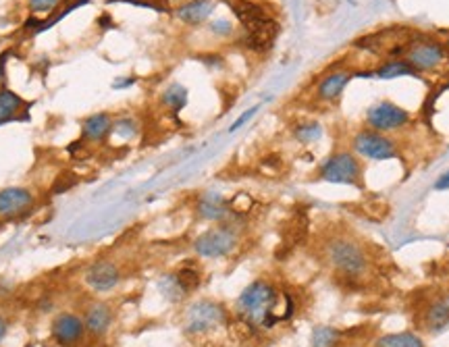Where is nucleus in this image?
<instances>
[{"label": "nucleus", "instance_id": "obj_11", "mask_svg": "<svg viewBox=\"0 0 449 347\" xmlns=\"http://www.w3.org/2000/svg\"><path fill=\"white\" fill-rule=\"evenodd\" d=\"M121 281V272L117 265H112L109 260H100L94 262L92 267L85 270V283L90 289L98 292V294H107L114 289Z\"/></svg>", "mask_w": 449, "mask_h": 347}, {"label": "nucleus", "instance_id": "obj_14", "mask_svg": "<svg viewBox=\"0 0 449 347\" xmlns=\"http://www.w3.org/2000/svg\"><path fill=\"white\" fill-rule=\"evenodd\" d=\"M196 210L204 220H210V223H223L224 218L231 214L229 202L224 200L219 191H206V193H202L200 200H198Z\"/></svg>", "mask_w": 449, "mask_h": 347}, {"label": "nucleus", "instance_id": "obj_13", "mask_svg": "<svg viewBox=\"0 0 449 347\" xmlns=\"http://www.w3.org/2000/svg\"><path fill=\"white\" fill-rule=\"evenodd\" d=\"M112 117L109 112H94L82 123V139L85 144H102L111 137Z\"/></svg>", "mask_w": 449, "mask_h": 347}, {"label": "nucleus", "instance_id": "obj_5", "mask_svg": "<svg viewBox=\"0 0 449 347\" xmlns=\"http://www.w3.org/2000/svg\"><path fill=\"white\" fill-rule=\"evenodd\" d=\"M320 179L339 186H362V164L352 152H337L323 162Z\"/></svg>", "mask_w": 449, "mask_h": 347}, {"label": "nucleus", "instance_id": "obj_3", "mask_svg": "<svg viewBox=\"0 0 449 347\" xmlns=\"http://www.w3.org/2000/svg\"><path fill=\"white\" fill-rule=\"evenodd\" d=\"M325 256L331 262V267L347 277H358L364 272L366 254L354 240H347V237L331 240L327 243Z\"/></svg>", "mask_w": 449, "mask_h": 347}, {"label": "nucleus", "instance_id": "obj_17", "mask_svg": "<svg viewBox=\"0 0 449 347\" xmlns=\"http://www.w3.org/2000/svg\"><path fill=\"white\" fill-rule=\"evenodd\" d=\"M350 78H352V75H350L347 71H335V73L327 75L325 80L318 83V90H316L318 98H320V100H327V102L339 98L341 92H343V87L347 85Z\"/></svg>", "mask_w": 449, "mask_h": 347}, {"label": "nucleus", "instance_id": "obj_20", "mask_svg": "<svg viewBox=\"0 0 449 347\" xmlns=\"http://www.w3.org/2000/svg\"><path fill=\"white\" fill-rule=\"evenodd\" d=\"M424 322H426V329L428 331H441L449 324V306L441 304V301H435L428 306L426 314H424Z\"/></svg>", "mask_w": 449, "mask_h": 347}, {"label": "nucleus", "instance_id": "obj_35", "mask_svg": "<svg viewBox=\"0 0 449 347\" xmlns=\"http://www.w3.org/2000/svg\"><path fill=\"white\" fill-rule=\"evenodd\" d=\"M448 306H449V301H448Z\"/></svg>", "mask_w": 449, "mask_h": 347}, {"label": "nucleus", "instance_id": "obj_24", "mask_svg": "<svg viewBox=\"0 0 449 347\" xmlns=\"http://www.w3.org/2000/svg\"><path fill=\"white\" fill-rule=\"evenodd\" d=\"M377 347H424L421 337L414 333H391L377 341Z\"/></svg>", "mask_w": 449, "mask_h": 347}, {"label": "nucleus", "instance_id": "obj_18", "mask_svg": "<svg viewBox=\"0 0 449 347\" xmlns=\"http://www.w3.org/2000/svg\"><path fill=\"white\" fill-rule=\"evenodd\" d=\"M23 107L26 102L19 94L11 90H0V125L9 121H21L23 117H19V110H23Z\"/></svg>", "mask_w": 449, "mask_h": 347}, {"label": "nucleus", "instance_id": "obj_23", "mask_svg": "<svg viewBox=\"0 0 449 347\" xmlns=\"http://www.w3.org/2000/svg\"><path fill=\"white\" fill-rule=\"evenodd\" d=\"M416 73L418 71L408 60H389V63H385L377 71V78H381V80H395V78H406V75H416Z\"/></svg>", "mask_w": 449, "mask_h": 347}, {"label": "nucleus", "instance_id": "obj_7", "mask_svg": "<svg viewBox=\"0 0 449 347\" xmlns=\"http://www.w3.org/2000/svg\"><path fill=\"white\" fill-rule=\"evenodd\" d=\"M410 121V112L406 108L397 107L393 102H379L372 105L366 112V123L370 129L379 134H391L401 127H406Z\"/></svg>", "mask_w": 449, "mask_h": 347}, {"label": "nucleus", "instance_id": "obj_34", "mask_svg": "<svg viewBox=\"0 0 449 347\" xmlns=\"http://www.w3.org/2000/svg\"><path fill=\"white\" fill-rule=\"evenodd\" d=\"M4 335H6V322H4V319L0 316V341L4 339Z\"/></svg>", "mask_w": 449, "mask_h": 347}, {"label": "nucleus", "instance_id": "obj_29", "mask_svg": "<svg viewBox=\"0 0 449 347\" xmlns=\"http://www.w3.org/2000/svg\"><path fill=\"white\" fill-rule=\"evenodd\" d=\"M63 0H28L31 13H53Z\"/></svg>", "mask_w": 449, "mask_h": 347}, {"label": "nucleus", "instance_id": "obj_16", "mask_svg": "<svg viewBox=\"0 0 449 347\" xmlns=\"http://www.w3.org/2000/svg\"><path fill=\"white\" fill-rule=\"evenodd\" d=\"M112 322V312L107 304H92L85 312V331L92 335H104Z\"/></svg>", "mask_w": 449, "mask_h": 347}, {"label": "nucleus", "instance_id": "obj_19", "mask_svg": "<svg viewBox=\"0 0 449 347\" xmlns=\"http://www.w3.org/2000/svg\"><path fill=\"white\" fill-rule=\"evenodd\" d=\"M161 102H163L168 110L179 112L181 108H185V105H188V87L181 85V83H171L167 90L163 92Z\"/></svg>", "mask_w": 449, "mask_h": 347}, {"label": "nucleus", "instance_id": "obj_8", "mask_svg": "<svg viewBox=\"0 0 449 347\" xmlns=\"http://www.w3.org/2000/svg\"><path fill=\"white\" fill-rule=\"evenodd\" d=\"M354 150L368 161H389L397 156V148L385 134L364 129L354 135Z\"/></svg>", "mask_w": 449, "mask_h": 347}, {"label": "nucleus", "instance_id": "obj_25", "mask_svg": "<svg viewBox=\"0 0 449 347\" xmlns=\"http://www.w3.org/2000/svg\"><path fill=\"white\" fill-rule=\"evenodd\" d=\"M175 277H177V281H179V285L183 287V292L185 294H192L194 289L200 287V283H202V274H200V270L192 267H183L179 268L177 272H175Z\"/></svg>", "mask_w": 449, "mask_h": 347}, {"label": "nucleus", "instance_id": "obj_12", "mask_svg": "<svg viewBox=\"0 0 449 347\" xmlns=\"http://www.w3.org/2000/svg\"><path fill=\"white\" fill-rule=\"evenodd\" d=\"M85 333V324L80 316L71 314V312H65V314H58L53 322V337L58 346L63 347H71L75 343L82 341Z\"/></svg>", "mask_w": 449, "mask_h": 347}, {"label": "nucleus", "instance_id": "obj_21", "mask_svg": "<svg viewBox=\"0 0 449 347\" xmlns=\"http://www.w3.org/2000/svg\"><path fill=\"white\" fill-rule=\"evenodd\" d=\"M111 135L123 139V142H131L140 135V123L134 119V117H119V119H112V132Z\"/></svg>", "mask_w": 449, "mask_h": 347}, {"label": "nucleus", "instance_id": "obj_4", "mask_svg": "<svg viewBox=\"0 0 449 347\" xmlns=\"http://www.w3.org/2000/svg\"><path fill=\"white\" fill-rule=\"evenodd\" d=\"M227 322V312L221 304L210 299H200L192 304L185 312V333L188 335H204Z\"/></svg>", "mask_w": 449, "mask_h": 347}, {"label": "nucleus", "instance_id": "obj_2", "mask_svg": "<svg viewBox=\"0 0 449 347\" xmlns=\"http://www.w3.org/2000/svg\"><path fill=\"white\" fill-rule=\"evenodd\" d=\"M235 15L242 21V26L248 29V42L256 50L271 48L273 40L277 38V23L266 17V13L248 0H242L235 4Z\"/></svg>", "mask_w": 449, "mask_h": 347}, {"label": "nucleus", "instance_id": "obj_27", "mask_svg": "<svg viewBox=\"0 0 449 347\" xmlns=\"http://www.w3.org/2000/svg\"><path fill=\"white\" fill-rule=\"evenodd\" d=\"M293 137L300 144H314L323 137V127H320V123H300L293 129Z\"/></svg>", "mask_w": 449, "mask_h": 347}, {"label": "nucleus", "instance_id": "obj_26", "mask_svg": "<svg viewBox=\"0 0 449 347\" xmlns=\"http://www.w3.org/2000/svg\"><path fill=\"white\" fill-rule=\"evenodd\" d=\"M339 341V333L333 326L320 324L312 331V347H333Z\"/></svg>", "mask_w": 449, "mask_h": 347}, {"label": "nucleus", "instance_id": "obj_30", "mask_svg": "<svg viewBox=\"0 0 449 347\" xmlns=\"http://www.w3.org/2000/svg\"><path fill=\"white\" fill-rule=\"evenodd\" d=\"M256 112H258V107L248 108L246 112H242V114H239V117H237V119L233 121V125L229 127V134H235L237 129H242V127H244V125H246V123H248V121L252 119Z\"/></svg>", "mask_w": 449, "mask_h": 347}, {"label": "nucleus", "instance_id": "obj_31", "mask_svg": "<svg viewBox=\"0 0 449 347\" xmlns=\"http://www.w3.org/2000/svg\"><path fill=\"white\" fill-rule=\"evenodd\" d=\"M210 31L212 33H217V36H231L233 33V23L231 21H227V19H217V21H212L210 23Z\"/></svg>", "mask_w": 449, "mask_h": 347}, {"label": "nucleus", "instance_id": "obj_1", "mask_svg": "<svg viewBox=\"0 0 449 347\" xmlns=\"http://www.w3.org/2000/svg\"><path fill=\"white\" fill-rule=\"evenodd\" d=\"M235 310L242 321L250 322L252 326H275L277 322L289 319L293 304L289 295L279 294L266 281H254L248 285L235 301Z\"/></svg>", "mask_w": 449, "mask_h": 347}, {"label": "nucleus", "instance_id": "obj_33", "mask_svg": "<svg viewBox=\"0 0 449 347\" xmlns=\"http://www.w3.org/2000/svg\"><path fill=\"white\" fill-rule=\"evenodd\" d=\"M435 189L437 191H445V189H449V169L437 179V183H435Z\"/></svg>", "mask_w": 449, "mask_h": 347}, {"label": "nucleus", "instance_id": "obj_15", "mask_svg": "<svg viewBox=\"0 0 449 347\" xmlns=\"http://www.w3.org/2000/svg\"><path fill=\"white\" fill-rule=\"evenodd\" d=\"M215 13V2L212 0H188L177 9V17L185 26L198 27L208 21V17Z\"/></svg>", "mask_w": 449, "mask_h": 347}, {"label": "nucleus", "instance_id": "obj_28", "mask_svg": "<svg viewBox=\"0 0 449 347\" xmlns=\"http://www.w3.org/2000/svg\"><path fill=\"white\" fill-rule=\"evenodd\" d=\"M158 289H161V294L165 295L167 299L171 301H179L181 297H185V292H183V287L179 285V281H177V277L175 274H167V277H163L161 281H158Z\"/></svg>", "mask_w": 449, "mask_h": 347}, {"label": "nucleus", "instance_id": "obj_10", "mask_svg": "<svg viewBox=\"0 0 449 347\" xmlns=\"http://www.w3.org/2000/svg\"><path fill=\"white\" fill-rule=\"evenodd\" d=\"M445 58V50L441 48V44L433 42V40H422L414 42L408 50V63L416 69V71H431L435 67H439Z\"/></svg>", "mask_w": 449, "mask_h": 347}, {"label": "nucleus", "instance_id": "obj_9", "mask_svg": "<svg viewBox=\"0 0 449 347\" xmlns=\"http://www.w3.org/2000/svg\"><path fill=\"white\" fill-rule=\"evenodd\" d=\"M33 193L28 187L0 189V218H17L33 208Z\"/></svg>", "mask_w": 449, "mask_h": 347}, {"label": "nucleus", "instance_id": "obj_22", "mask_svg": "<svg viewBox=\"0 0 449 347\" xmlns=\"http://www.w3.org/2000/svg\"><path fill=\"white\" fill-rule=\"evenodd\" d=\"M362 214H364L368 220H374V223H383L385 218H389L391 214V206L389 202L381 200V198H368L366 202H362Z\"/></svg>", "mask_w": 449, "mask_h": 347}, {"label": "nucleus", "instance_id": "obj_32", "mask_svg": "<svg viewBox=\"0 0 449 347\" xmlns=\"http://www.w3.org/2000/svg\"><path fill=\"white\" fill-rule=\"evenodd\" d=\"M136 83V78H119V80H114L111 83L112 90H117V92H121V90H127V87H131Z\"/></svg>", "mask_w": 449, "mask_h": 347}, {"label": "nucleus", "instance_id": "obj_6", "mask_svg": "<svg viewBox=\"0 0 449 347\" xmlns=\"http://www.w3.org/2000/svg\"><path fill=\"white\" fill-rule=\"evenodd\" d=\"M237 245V233L229 225H217L194 241V250L200 258H223L229 256Z\"/></svg>", "mask_w": 449, "mask_h": 347}]
</instances>
